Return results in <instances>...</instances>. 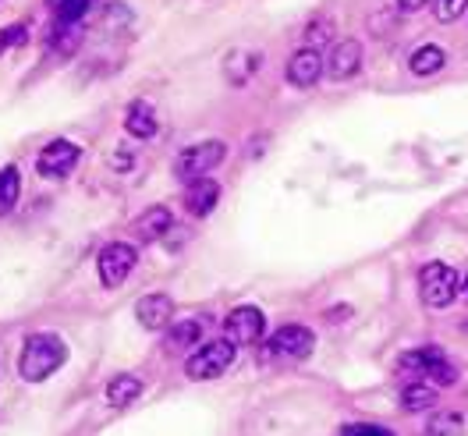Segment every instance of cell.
<instances>
[{
  "mask_svg": "<svg viewBox=\"0 0 468 436\" xmlns=\"http://www.w3.org/2000/svg\"><path fill=\"white\" fill-rule=\"evenodd\" d=\"M220 203V185L209 181V177H199V181H188L185 188V209L192 217H209Z\"/></svg>",
  "mask_w": 468,
  "mask_h": 436,
  "instance_id": "13",
  "label": "cell"
},
{
  "mask_svg": "<svg viewBox=\"0 0 468 436\" xmlns=\"http://www.w3.org/2000/svg\"><path fill=\"white\" fill-rule=\"evenodd\" d=\"M260 50H231L228 60H224V71H228V79H231V86H245L252 75H256V68H260Z\"/></svg>",
  "mask_w": 468,
  "mask_h": 436,
  "instance_id": "17",
  "label": "cell"
},
{
  "mask_svg": "<svg viewBox=\"0 0 468 436\" xmlns=\"http://www.w3.org/2000/svg\"><path fill=\"white\" fill-rule=\"evenodd\" d=\"M68 362V345L60 341L58 334H29L26 345H22V355H18V377L26 383H43L58 373L60 366Z\"/></svg>",
  "mask_w": 468,
  "mask_h": 436,
  "instance_id": "1",
  "label": "cell"
},
{
  "mask_svg": "<svg viewBox=\"0 0 468 436\" xmlns=\"http://www.w3.org/2000/svg\"><path fill=\"white\" fill-rule=\"evenodd\" d=\"M96 0H50V11H54V26H79L89 15Z\"/></svg>",
  "mask_w": 468,
  "mask_h": 436,
  "instance_id": "21",
  "label": "cell"
},
{
  "mask_svg": "<svg viewBox=\"0 0 468 436\" xmlns=\"http://www.w3.org/2000/svg\"><path fill=\"white\" fill-rule=\"evenodd\" d=\"M29 39V29L26 26H7V29H0V54H7L11 47H22Z\"/></svg>",
  "mask_w": 468,
  "mask_h": 436,
  "instance_id": "27",
  "label": "cell"
},
{
  "mask_svg": "<svg viewBox=\"0 0 468 436\" xmlns=\"http://www.w3.org/2000/svg\"><path fill=\"white\" fill-rule=\"evenodd\" d=\"M398 373L409 379H433V383H454L458 379V369L451 366V358L440 348H419V351H405L401 362H398Z\"/></svg>",
  "mask_w": 468,
  "mask_h": 436,
  "instance_id": "4",
  "label": "cell"
},
{
  "mask_svg": "<svg viewBox=\"0 0 468 436\" xmlns=\"http://www.w3.org/2000/svg\"><path fill=\"white\" fill-rule=\"evenodd\" d=\"M263 330H266V316L256 305H238V309L228 313V320H224V337L231 341L234 348L238 345H256L263 337Z\"/></svg>",
  "mask_w": 468,
  "mask_h": 436,
  "instance_id": "9",
  "label": "cell"
},
{
  "mask_svg": "<svg viewBox=\"0 0 468 436\" xmlns=\"http://www.w3.org/2000/svg\"><path fill=\"white\" fill-rule=\"evenodd\" d=\"M462 291H465V294H468V273H465V277H462Z\"/></svg>",
  "mask_w": 468,
  "mask_h": 436,
  "instance_id": "31",
  "label": "cell"
},
{
  "mask_svg": "<svg viewBox=\"0 0 468 436\" xmlns=\"http://www.w3.org/2000/svg\"><path fill=\"white\" fill-rule=\"evenodd\" d=\"M323 71H326V60H323V54L316 47H302L288 60V82L294 89H313L320 82Z\"/></svg>",
  "mask_w": 468,
  "mask_h": 436,
  "instance_id": "11",
  "label": "cell"
},
{
  "mask_svg": "<svg viewBox=\"0 0 468 436\" xmlns=\"http://www.w3.org/2000/svg\"><path fill=\"white\" fill-rule=\"evenodd\" d=\"M132 164H135V160H132V156H128V153L121 149V153H114V164H111V167H114V171H121V175H124V171H132Z\"/></svg>",
  "mask_w": 468,
  "mask_h": 436,
  "instance_id": "29",
  "label": "cell"
},
{
  "mask_svg": "<svg viewBox=\"0 0 468 436\" xmlns=\"http://www.w3.org/2000/svg\"><path fill=\"white\" fill-rule=\"evenodd\" d=\"M82 36H86V26H82V22H79V26H54L50 39H47V50H54L58 60L71 58V54L82 47Z\"/></svg>",
  "mask_w": 468,
  "mask_h": 436,
  "instance_id": "18",
  "label": "cell"
},
{
  "mask_svg": "<svg viewBox=\"0 0 468 436\" xmlns=\"http://www.w3.org/2000/svg\"><path fill=\"white\" fill-rule=\"evenodd\" d=\"M362 71V43L358 39H337L326 54V75L334 82H351Z\"/></svg>",
  "mask_w": 468,
  "mask_h": 436,
  "instance_id": "10",
  "label": "cell"
},
{
  "mask_svg": "<svg viewBox=\"0 0 468 436\" xmlns=\"http://www.w3.org/2000/svg\"><path fill=\"white\" fill-rule=\"evenodd\" d=\"M443 60H447L443 47L426 43V47H419V50L409 58V71L415 75V79H426V75H437L440 68H443Z\"/></svg>",
  "mask_w": 468,
  "mask_h": 436,
  "instance_id": "19",
  "label": "cell"
},
{
  "mask_svg": "<svg viewBox=\"0 0 468 436\" xmlns=\"http://www.w3.org/2000/svg\"><path fill=\"white\" fill-rule=\"evenodd\" d=\"M458 291H462V277L454 273V266L433 260L419 270V294L430 309H447Z\"/></svg>",
  "mask_w": 468,
  "mask_h": 436,
  "instance_id": "5",
  "label": "cell"
},
{
  "mask_svg": "<svg viewBox=\"0 0 468 436\" xmlns=\"http://www.w3.org/2000/svg\"><path fill=\"white\" fill-rule=\"evenodd\" d=\"M124 132L135 135V139H153L156 135V111L149 100H135L124 114Z\"/></svg>",
  "mask_w": 468,
  "mask_h": 436,
  "instance_id": "16",
  "label": "cell"
},
{
  "mask_svg": "<svg viewBox=\"0 0 468 436\" xmlns=\"http://www.w3.org/2000/svg\"><path fill=\"white\" fill-rule=\"evenodd\" d=\"M203 341V320H181L171 326V334H167V345L175 351L181 348H192V345H199Z\"/></svg>",
  "mask_w": 468,
  "mask_h": 436,
  "instance_id": "23",
  "label": "cell"
},
{
  "mask_svg": "<svg viewBox=\"0 0 468 436\" xmlns=\"http://www.w3.org/2000/svg\"><path fill=\"white\" fill-rule=\"evenodd\" d=\"M79 160H82V149L79 145L68 143V139H54L50 145H43V153L36 160V171L43 177H50V181H58V177L71 175L79 167Z\"/></svg>",
  "mask_w": 468,
  "mask_h": 436,
  "instance_id": "8",
  "label": "cell"
},
{
  "mask_svg": "<svg viewBox=\"0 0 468 436\" xmlns=\"http://www.w3.org/2000/svg\"><path fill=\"white\" fill-rule=\"evenodd\" d=\"M468 0H433V15H437V22H458L462 15H465Z\"/></svg>",
  "mask_w": 468,
  "mask_h": 436,
  "instance_id": "26",
  "label": "cell"
},
{
  "mask_svg": "<svg viewBox=\"0 0 468 436\" xmlns=\"http://www.w3.org/2000/svg\"><path fill=\"white\" fill-rule=\"evenodd\" d=\"M433 0H398V7L401 11H409V15H415V11H422V7H430Z\"/></svg>",
  "mask_w": 468,
  "mask_h": 436,
  "instance_id": "30",
  "label": "cell"
},
{
  "mask_svg": "<svg viewBox=\"0 0 468 436\" xmlns=\"http://www.w3.org/2000/svg\"><path fill=\"white\" fill-rule=\"evenodd\" d=\"M231 366H234V345L228 341V337H220V341H209V345H203L199 351L188 355V362H185V377L188 379H217V377H224Z\"/></svg>",
  "mask_w": 468,
  "mask_h": 436,
  "instance_id": "6",
  "label": "cell"
},
{
  "mask_svg": "<svg viewBox=\"0 0 468 436\" xmlns=\"http://www.w3.org/2000/svg\"><path fill=\"white\" fill-rule=\"evenodd\" d=\"M139 262V249L128 245V241H111L100 249L96 256V270H100V284L103 288H121L128 281V273L135 270Z\"/></svg>",
  "mask_w": 468,
  "mask_h": 436,
  "instance_id": "7",
  "label": "cell"
},
{
  "mask_svg": "<svg viewBox=\"0 0 468 436\" xmlns=\"http://www.w3.org/2000/svg\"><path fill=\"white\" fill-rule=\"evenodd\" d=\"M341 436H394V433L383 430V426H373V422H358V426H348Z\"/></svg>",
  "mask_w": 468,
  "mask_h": 436,
  "instance_id": "28",
  "label": "cell"
},
{
  "mask_svg": "<svg viewBox=\"0 0 468 436\" xmlns=\"http://www.w3.org/2000/svg\"><path fill=\"white\" fill-rule=\"evenodd\" d=\"M100 22H103V29L107 32H128L132 29V22H135V15H132L124 4H107V11L100 15Z\"/></svg>",
  "mask_w": 468,
  "mask_h": 436,
  "instance_id": "25",
  "label": "cell"
},
{
  "mask_svg": "<svg viewBox=\"0 0 468 436\" xmlns=\"http://www.w3.org/2000/svg\"><path fill=\"white\" fill-rule=\"evenodd\" d=\"M224 160H228V143L206 139V143L185 145V149L177 153L175 175L181 177V181H199V177H206L209 171H217Z\"/></svg>",
  "mask_w": 468,
  "mask_h": 436,
  "instance_id": "3",
  "label": "cell"
},
{
  "mask_svg": "<svg viewBox=\"0 0 468 436\" xmlns=\"http://www.w3.org/2000/svg\"><path fill=\"white\" fill-rule=\"evenodd\" d=\"M316 351V334L309 326H298V323H288L281 326L270 341H266V362H284V366H294V362H305L309 355Z\"/></svg>",
  "mask_w": 468,
  "mask_h": 436,
  "instance_id": "2",
  "label": "cell"
},
{
  "mask_svg": "<svg viewBox=\"0 0 468 436\" xmlns=\"http://www.w3.org/2000/svg\"><path fill=\"white\" fill-rule=\"evenodd\" d=\"M433 405H437L433 383H426V379H409L405 383V390H401V408L405 411H430Z\"/></svg>",
  "mask_w": 468,
  "mask_h": 436,
  "instance_id": "20",
  "label": "cell"
},
{
  "mask_svg": "<svg viewBox=\"0 0 468 436\" xmlns=\"http://www.w3.org/2000/svg\"><path fill=\"white\" fill-rule=\"evenodd\" d=\"M171 224H175V217H171L167 206H149V209L139 213V220H135V234L143 241H160L164 234L171 231Z\"/></svg>",
  "mask_w": 468,
  "mask_h": 436,
  "instance_id": "15",
  "label": "cell"
},
{
  "mask_svg": "<svg viewBox=\"0 0 468 436\" xmlns=\"http://www.w3.org/2000/svg\"><path fill=\"white\" fill-rule=\"evenodd\" d=\"M18 196H22V175H18L15 164H7V167L0 171V217L15 209Z\"/></svg>",
  "mask_w": 468,
  "mask_h": 436,
  "instance_id": "22",
  "label": "cell"
},
{
  "mask_svg": "<svg viewBox=\"0 0 468 436\" xmlns=\"http://www.w3.org/2000/svg\"><path fill=\"white\" fill-rule=\"evenodd\" d=\"M135 320L146 330H167L175 320V302L167 294H146L135 302Z\"/></svg>",
  "mask_w": 468,
  "mask_h": 436,
  "instance_id": "12",
  "label": "cell"
},
{
  "mask_svg": "<svg viewBox=\"0 0 468 436\" xmlns=\"http://www.w3.org/2000/svg\"><path fill=\"white\" fill-rule=\"evenodd\" d=\"M426 436H465V415L462 411H440L426 422Z\"/></svg>",
  "mask_w": 468,
  "mask_h": 436,
  "instance_id": "24",
  "label": "cell"
},
{
  "mask_svg": "<svg viewBox=\"0 0 468 436\" xmlns=\"http://www.w3.org/2000/svg\"><path fill=\"white\" fill-rule=\"evenodd\" d=\"M143 398V379L132 377V373H121L103 387V401L111 408H128Z\"/></svg>",
  "mask_w": 468,
  "mask_h": 436,
  "instance_id": "14",
  "label": "cell"
}]
</instances>
